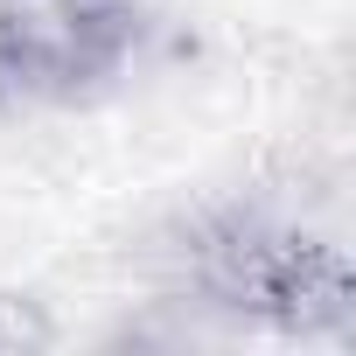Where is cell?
Segmentation results:
<instances>
[{
	"mask_svg": "<svg viewBox=\"0 0 356 356\" xmlns=\"http://www.w3.org/2000/svg\"><path fill=\"white\" fill-rule=\"evenodd\" d=\"M161 273L168 293L293 342H349L356 328L349 252L266 196L182 217V231L161 245Z\"/></svg>",
	"mask_w": 356,
	"mask_h": 356,
	"instance_id": "1",
	"label": "cell"
},
{
	"mask_svg": "<svg viewBox=\"0 0 356 356\" xmlns=\"http://www.w3.org/2000/svg\"><path fill=\"white\" fill-rule=\"evenodd\" d=\"M147 35V0H0V112L105 98Z\"/></svg>",
	"mask_w": 356,
	"mask_h": 356,
	"instance_id": "2",
	"label": "cell"
},
{
	"mask_svg": "<svg viewBox=\"0 0 356 356\" xmlns=\"http://www.w3.org/2000/svg\"><path fill=\"white\" fill-rule=\"evenodd\" d=\"M56 328H49V314L35 307V300H8L0 293V349H42Z\"/></svg>",
	"mask_w": 356,
	"mask_h": 356,
	"instance_id": "3",
	"label": "cell"
}]
</instances>
